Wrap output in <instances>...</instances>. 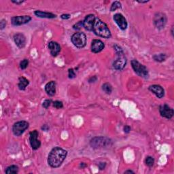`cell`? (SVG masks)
<instances>
[{
  "instance_id": "6da1fadb",
  "label": "cell",
  "mask_w": 174,
  "mask_h": 174,
  "mask_svg": "<svg viewBox=\"0 0 174 174\" xmlns=\"http://www.w3.org/2000/svg\"><path fill=\"white\" fill-rule=\"evenodd\" d=\"M68 152L60 147H55L50 152L48 163L52 168H57L61 165L65 160Z\"/></svg>"
},
{
  "instance_id": "7a4b0ae2",
  "label": "cell",
  "mask_w": 174,
  "mask_h": 174,
  "mask_svg": "<svg viewBox=\"0 0 174 174\" xmlns=\"http://www.w3.org/2000/svg\"><path fill=\"white\" fill-rule=\"evenodd\" d=\"M93 31L98 36L104 38H109L111 37L110 31H109L108 26L99 18H96L95 19Z\"/></svg>"
},
{
  "instance_id": "3957f363",
  "label": "cell",
  "mask_w": 174,
  "mask_h": 174,
  "mask_svg": "<svg viewBox=\"0 0 174 174\" xmlns=\"http://www.w3.org/2000/svg\"><path fill=\"white\" fill-rule=\"evenodd\" d=\"M71 42L76 47L82 48L87 44V36L83 32H77L71 37Z\"/></svg>"
},
{
  "instance_id": "277c9868",
  "label": "cell",
  "mask_w": 174,
  "mask_h": 174,
  "mask_svg": "<svg viewBox=\"0 0 174 174\" xmlns=\"http://www.w3.org/2000/svg\"><path fill=\"white\" fill-rule=\"evenodd\" d=\"M111 140L104 137H96L90 140V146L94 148H99L109 146L111 144Z\"/></svg>"
},
{
  "instance_id": "5b68a950",
  "label": "cell",
  "mask_w": 174,
  "mask_h": 174,
  "mask_svg": "<svg viewBox=\"0 0 174 174\" xmlns=\"http://www.w3.org/2000/svg\"><path fill=\"white\" fill-rule=\"evenodd\" d=\"M131 65L135 72L140 77L144 78L148 77V71L147 68L140 63L139 62H138L135 59H133L131 61Z\"/></svg>"
},
{
  "instance_id": "8992f818",
  "label": "cell",
  "mask_w": 174,
  "mask_h": 174,
  "mask_svg": "<svg viewBox=\"0 0 174 174\" xmlns=\"http://www.w3.org/2000/svg\"><path fill=\"white\" fill-rule=\"evenodd\" d=\"M29 123L27 121H18V122L14 124L12 127V132L16 136H20L25 132L26 129L29 127Z\"/></svg>"
},
{
  "instance_id": "52a82bcc",
  "label": "cell",
  "mask_w": 174,
  "mask_h": 174,
  "mask_svg": "<svg viewBox=\"0 0 174 174\" xmlns=\"http://www.w3.org/2000/svg\"><path fill=\"white\" fill-rule=\"evenodd\" d=\"M167 21V19L165 14L162 12H159L156 13L154 16V24L157 29H161L165 27Z\"/></svg>"
},
{
  "instance_id": "ba28073f",
  "label": "cell",
  "mask_w": 174,
  "mask_h": 174,
  "mask_svg": "<svg viewBox=\"0 0 174 174\" xmlns=\"http://www.w3.org/2000/svg\"><path fill=\"white\" fill-rule=\"evenodd\" d=\"M118 58L116 60L114 61L113 63L114 68L116 70H123L125 67L127 65V60L126 57L124 55L123 52H120V53H117Z\"/></svg>"
},
{
  "instance_id": "9c48e42d",
  "label": "cell",
  "mask_w": 174,
  "mask_h": 174,
  "mask_svg": "<svg viewBox=\"0 0 174 174\" xmlns=\"http://www.w3.org/2000/svg\"><path fill=\"white\" fill-rule=\"evenodd\" d=\"M38 135H39V133L36 130L33 131L30 133L29 141L31 146H32L33 150H37L41 146V142L37 139Z\"/></svg>"
},
{
  "instance_id": "30bf717a",
  "label": "cell",
  "mask_w": 174,
  "mask_h": 174,
  "mask_svg": "<svg viewBox=\"0 0 174 174\" xmlns=\"http://www.w3.org/2000/svg\"><path fill=\"white\" fill-rule=\"evenodd\" d=\"M31 20L32 18L29 16H18L12 18L11 22L14 26H19L28 23Z\"/></svg>"
},
{
  "instance_id": "8fae6325",
  "label": "cell",
  "mask_w": 174,
  "mask_h": 174,
  "mask_svg": "<svg viewBox=\"0 0 174 174\" xmlns=\"http://www.w3.org/2000/svg\"><path fill=\"white\" fill-rule=\"evenodd\" d=\"M159 112L163 117L167 119H171L172 118L174 114L173 109L167 104H163L159 108Z\"/></svg>"
},
{
  "instance_id": "7c38bea8",
  "label": "cell",
  "mask_w": 174,
  "mask_h": 174,
  "mask_svg": "<svg viewBox=\"0 0 174 174\" xmlns=\"http://www.w3.org/2000/svg\"><path fill=\"white\" fill-rule=\"evenodd\" d=\"M95 19H96V17L93 14L87 15L83 21V27L88 31H93Z\"/></svg>"
},
{
  "instance_id": "4fadbf2b",
  "label": "cell",
  "mask_w": 174,
  "mask_h": 174,
  "mask_svg": "<svg viewBox=\"0 0 174 174\" xmlns=\"http://www.w3.org/2000/svg\"><path fill=\"white\" fill-rule=\"evenodd\" d=\"M114 20L122 30H125L127 28V22L124 16L121 14H116L114 16Z\"/></svg>"
},
{
  "instance_id": "5bb4252c",
  "label": "cell",
  "mask_w": 174,
  "mask_h": 174,
  "mask_svg": "<svg viewBox=\"0 0 174 174\" xmlns=\"http://www.w3.org/2000/svg\"><path fill=\"white\" fill-rule=\"evenodd\" d=\"M149 90H151L152 93H153L159 99L163 98L164 95H165V90H164L163 88L161 87L160 85L154 84L150 86Z\"/></svg>"
},
{
  "instance_id": "9a60e30c",
  "label": "cell",
  "mask_w": 174,
  "mask_h": 174,
  "mask_svg": "<svg viewBox=\"0 0 174 174\" xmlns=\"http://www.w3.org/2000/svg\"><path fill=\"white\" fill-rule=\"evenodd\" d=\"M14 41L18 48H23L26 44V37L23 33H18L14 35Z\"/></svg>"
},
{
  "instance_id": "2e32d148",
  "label": "cell",
  "mask_w": 174,
  "mask_h": 174,
  "mask_svg": "<svg viewBox=\"0 0 174 174\" xmlns=\"http://www.w3.org/2000/svg\"><path fill=\"white\" fill-rule=\"evenodd\" d=\"M104 42L100 40H94L91 44V51L94 53H98L104 48Z\"/></svg>"
},
{
  "instance_id": "e0dca14e",
  "label": "cell",
  "mask_w": 174,
  "mask_h": 174,
  "mask_svg": "<svg viewBox=\"0 0 174 174\" xmlns=\"http://www.w3.org/2000/svg\"><path fill=\"white\" fill-rule=\"evenodd\" d=\"M48 48L52 56L56 57L61 51V46L56 42H51L48 44Z\"/></svg>"
},
{
  "instance_id": "ac0fdd59",
  "label": "cell",
  "mask_w": 174,
  "mask_h": 174,
  "mask_svg": "<svg viewBox=\"0 0 174 174\" xmlns=\"http://www.w3.org/2000/svg\"><path fill=\"white\" fill-rule=\"evenodd\" d=\"M45 90L49 96H53L56 93V82L51 81L45 86Z\"/></svg>"
},
{
  "instance_id": "d6986e66",
  "label": "cell",
  "mask_w": 174,
  "mask_h": 174,
  "mask_svg": "<svg viewBox=\"0 0 174 174\" xmlns=\"http://www.w3.org/2000/svg\"><path fill=\"white\" fill-rule=\"evenodd\" d=\"M35 14L37 17L40 18H56L55 14L50 13V12H42L40 10H36L35 12Z\"/></svg>"
},
{
  "instance_id": "ffe728a7",
  "label": "cell",
  "mask_w": 174,
  "mask_h": 174,
  "mask_svg": "<svg viewBox=\"0 0 174 174\" xmlns=\"http://www.w3.org/2000/svg\"><path fill=\"white\" fill-rule=\"evenodd\" d=\"M29 84V80L27 79V78H25V77L19 78V82H18V89L20 90H25L26 87H27Z\"/></svg>"
},
{
  "instance_id": "44dd1931",
  "label": "cell",
  "mask_w": 174,
  "mask_h": 174,
  "mask_svg": "<svg viewBox=\"0 0 174 174\" xmlns=\"http://www.w3.org/2000/svg\"><path fill=\"white\" fill-rule=\"evenodd\" d=\"M18 172V167L16 165H11L7 167L6 173L7 174L10 173H17Z\"/></svg>"
},
{
  "instance_id": "7402d4cb",
  "label": "cell",
  "mask_w": 174,
  "mask_h": 174,
  "mask_svg": "<svg viewBox=\"0 0 174 174\" xmlns=\"http://www.w3.org/2000/svg\"><path fill=\"white\" fill-rule=\"evenodd\" d=\"M102 89L107 94H110L112 91V87L108 83H105L104 84H103V86H102Z\"/></svg>"
},
{
  "instance_id": "603a6c76",
  "label": "cell",
  "mask_w": 174,
  "mask_h": 174,
  "mask_svg": "<svg viewBox=\"0 0 174 174\" xmlns=\"http://www.w3.org/2000/svg\"><path fill=\"white\" fill-rule=\"evenodd\" d=\"M167 58V57L165 54H156L153 57V59L156 61L158 62H162L165 61Z\"/></svg>"
},
{
  "instance_id": "cb8c5ba5",
  "label": "cell",
  "mask_w": 174,
  "mask_h": 174,
  "mask_svg": "<svg viewBox=\"0 0 174 174\" xmlns=\"http://www.w3.org/2000/svg\"><path fill=\"white\" fill-rule=\"evenodd\" d=\"M121 8V4L119 1H114L112 4L110 11L111 12L115 11L116 10H117L118 8Z\"/></svg>"
},
{
  "instance_id": "d4e9b609",
  "label": "cell",
  "mask_w": 174,
  "mask_h": 174,
  "mask_svg": "<svg viewBox=\"0 0 174 174\" xmlns=\"http://www.w3.org/2000/svg\"><path fill=\"white\" fill-rule=\"evenodd\" d=\"M28 65H29L28 59H23L20 63V68L21 70H25V69L27 68Z\"/></svg>"
},
{
  "instance_id": "484cf974",
  "label": "cell",
  "mask_w": 174,
  "mask_h": 174,
  "mask_svg": "<svg viewBox=\"0 0 174 174\" xmlns=\"http://www.w3.org/2000/svg\"><path fill=\"white\" fill-rule=\"evenodd\" d=\"M146 165L151 167L154 165V159L152 156H148L146 159Z\"/></svg>"
},
{
  "instance_id": "4316f807",
  "label": "cell",
  "mask_w": 174,
  "mask_h": 174,
  "mask_svg": "<svg viewBox=\"0 0 174 174\" xmlns=\"http://www.w3.org/2000/svg\"><path fill=\"white\" fill-rule=\"evenodd\" d=\"M53 106L57 109H61L63 107V105L60 101H55L53 102Z\"/></svg>"
},
{
  "instance_id": "83f0119b",
  "label": "cell",
  "mask_w": 174,
  "mask_h": 174,
  "mask_svg": "<svg viewBox=\"0 0 174 174\" xmlns=\"http://www.w3.org/2000/svg\"><path fill=\"white\" fill-rule=\"evenodd\" d=\"M51 102H52V101H51V99H46V100H45V101L44 102H43L42 106L44 107V108L47 109L50 106H51Z\"/></svg>"
},
{
  "instance_id": "f1b7e54d",
  "label": "cell",
  "mask_w": 174,
  "mask_h": 174,
  "mask_svg": "<svg viewBox=\"0 0 174 174\" xmlns=\"http://www.w3.org/2000/svg\"><path fill=\"white\" fill-rule=\"evenodd\" d=\"M83 26V21H80V22H78L76 24V25H74L73 26V27L74 29H80L81 27H82Z\"/></svg>"
},
{
  "instance_id": "f546056e",
  "label": "cell",
  "mask_w": 174,
  "mask_h": 174,
  "mask_svg": "<svg viewBox=\"0 0 174 174\" xmlns=\"http://www.w3.org/2000/svg\"><path fill=\"white\" fill-rule=\"evenodd\" d=\"M69 78H71V79H72V78H74L76 77V73H75V71H73V69H70L69 70Z\"/></svg>"
},
{
  "instance_id": "4dcf8cb0",
  "label": "cell",
  "mask_w": 174,
  "mask_h": 174,
  "mask_svg": "<svg viewBox=\"0 0 174 174\" xmlns=\"http://www.w3.org/2000/svg\"><path fill=\"white\" fill-rule=\"evenodd\" d=\"M6 21L5 20H2L1 22H0V27H1V29H3L4 27H6Z\"/></svg>"
},
{
  "instance_id": "1f68e13d",
  "label": "cell",
  "mask_w": 174,
  "mask_h": 174,
  "mask_svg": "<svg viewBox=\"0 0 174 174\" xmlns=\"http://www.w3.org/2000/svg\"><path fill=\"white\" fill-rule=\"evenodd\" d=\"M130 131H131V127H129V126L127 125V126H125V127H124V131H125V133H129Z\"/></svg>"
},
{
  "instance_id": "d6a6232c",
  "label": "cell",
  "mask_w": 174,
  "mask_h": 174,
  "mask_svg": "<svg viewBox=\"0 0 174 174\" xmlns=\"http://www.w3.org/2000/svg\"><path fill=\"white\" fill-rule=\"evenodd\" d=\"M61 17L63 19H69L70 18V14H62Z\"/></svg>"
},
{
  "instance_id": "836d02e7",
  "label": "cell",
  "mask_w": 174,
  "mask_h": 174,
  "mask_svg": "<svg viewBox=\"0 0 174 174\" xmlns=\"http://www.w3.org/2000/svg\"><path fill=\"white\" fill-rule=\"evenodd\" d=\"M99 167L100 168V170H104L105 168V167H106V163H100L99 164Z\"/></svg>"
},
{
  "instance_id": "e575fe53",
  "label": "cell",
  "mask_w": 174,
  "mask_h": 174,
  "mask_svg": "<svg viewBox=\"0 0 174 174\" xmlns=\"http://www.w3.org/2000/svg\"><path fill=\"white\" fill-rule=\"evenodd\" d=\"M96 80H97V77H96V76H93V77L89 80V82H95Z\"/></svg>"
},
{
  "instance_id": "d590c367",
  "label": "cell",
  "mask_w": 174,
  "mask_h": 174,
  "mask_svg": "<svg viewBox=\"0 0 174 174\" xmlns=\"http://www.w3.org/2000/svg\"><path fill=\"white\" fill-rule=\"evenodd\" d=\"M12 2H13V3L16 4L20 5L21 4H23V2H24V1H14V0H12Z\"/></svg>"
},
{
  "instance_id": "8d00e7d4",
  "label": "cell",
  "mask_w": 174,
  "mask_h": 174,
  "mask_svg": "<svg viewBox=\"0 0 174 174\" xmlns=\"http://www.w3.org/2000/svg\"><path fill=\"white\" fill-rule=\"evenodd\" d=\"M42 130H44V131H47L49 129V127H48L47 125H44V126H43V127H42Z\"/></svg>"
},
{
  "instance_id": "74e56055",
  "label": "cell",
  "mask_w": 174,
  "mask_h": 174,
  "mask_svg": "<svg viewBox=\"0 0 174 174\" xmlns=\"http://www.w3.org/2000/svg\"><path fill=\"white\" fill-rule=\"evenodd\" d=\"M134 173V172H133V171H131V170H127V171H126L125 172V173Z\"/></svg>"
},
{
  "instance_id": "f35d334b",
  "label": "cell",
  "mask_w": 174,
  "mask_h": 174,
  "mask_svg": "<svg viewBox=\"0 0 174 174\" xmlns=\"http://www.w3.org/2000/svg\"><path fill=\"white\" fill-rule=\"evenodd\" d=\"M139 3H147V2H148V1H137Z\"/></svg>"
}]
</instances>
